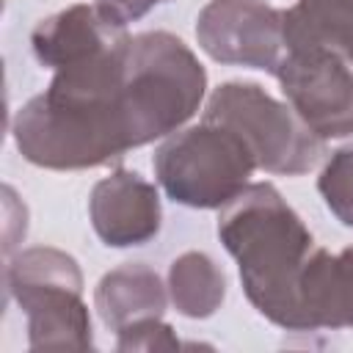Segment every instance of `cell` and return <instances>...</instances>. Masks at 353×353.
<instances>
[{
    "label": "cell",
    "mask_w": 353,
    "mask_h": 353,
    "mask_svg": "<svg viewBox=\"0 0 353 353\" xmlns=\"http://www.w3.org/2000/svg\"><path fill=\"white\" fill-rule=\"evenodd\" d=\"M119 350H174L179 347V339L174 336V328L165 325L160 317H146L138 323H130L119 331Z\"/></svg>",
    "instance_id": "obj_16"
},
{
    "label": "cell",
    "mask_w": 353,
    "mask_h": 353,
    "mask_svg": "<svg viewBox=\"0 0 353 353\" xmlns=\"http://www.w3.org/2000/svg\"><path fill=\"white\" fill-rule=\"evenodd\" d=\"M199 47L218 63L276 74L284 55V11L259 0H210L196 19Z\"/></svg>",
    "instance_id": "obj_8"
},
{
    "label": "cell",
    "mask_w": 353,
    "mask_h": 353,
    "mask_svg": "<svg viewBox=\"0 0 353 353\" xmlns=\"http://www.w3.org/2000/svg\"><path fill=\"white\" fill-rule=\"evenodd\" d=\"M119 36H124V30H113L94 6L77 3L41 19L30 33V47L44 66L58 72L83 58H91Z\"/></svg>",
    "instance_id": "obj_10"
},
{
    "label": "cell",
    "mask_w": 353,
    "mask_h": 353,
    "mask_svg": "<svg viewBox=\"0 0 353 353\" xmlns=\"http://www.w3.org/2000/svg\"><path fill=\"white\" fill-rule=\"evenodd\" d=\"M317 190L339 223L353 229V143L336 149L320 171Z\"/></svg>",
    "instance_id": "obj_15"
},
{
    "label": "cell",
    "mask_w": 353,
    "mask_h": 353,
    "mask_svg": "<svg viewBox=\"0 0 353 353\" xmlns=\"http://www.w3.org/2000/svg\"><path fill=\"white\" fill-rule=\"evenodd\" d=\"M204 119L232 127L251 146L256 168L270 174L298 176L323 157V138L301 121L292 105L273 99L256 83L232 80L218 85L207 99Z\"/></svg>",
    "instance_id": "obj_6"
},
{
    "label": "cell",
    "mask_w": 353,
    "mask_h": 353,
    "mask_svg": "<svg viewBox=\"0 0 353 353\" xmlns=\"http://www.w3.org/2000/svg\"><path fill=\"white\" fill-rule=\"evenodd\" d=\"M88 215L97 237L110 248L143 245L160 232V196L141 174L116 168L99 179L88 199Z\"/></svg>",
    "instance_id": "obj_9"
},
{
    "label": "cell",
    "mask_w": 353,
    "mask_h": 353,
    "mask_svg": "<svg viewBox=\"0 0 353 353\" xmlns=\"http://www.w3.org/2000/svg\"><path fill=\"white\" fill-rule=\"evenodd\" d=\"M127 91L143 146L168 138L199 110L207 72L182 39L149 30L127 36Z\"/></svg>",
    "instance_id": "obj_4"
},
{
    "label": "cell",
    "mask_w": 353,
    "mask_h": 353,
    "mask_svg": "<svg viewBox=\"0 0 353 353\" xmlns=\"http://www.w3.org/2000/svg\"><path fill=\"white\" fill-rule=\"evenodd\" d=\"M6 290L28 317L30 350H91V314L83 273L66 251L36 245L6 265Z\"/></svg>",
    "instance_id": "obj_3"
},
{
    "label": "cell",
    "mask_w": 353,
    "mask_h": 353,
    "mask_svg": "<svg viewBox=\"0 0 353 353\" xmlns=\"http://www.w3.org/2000/svg\"><path fill=\"white\" fill-rule=\"evenodd\" d=\"M218 237L237 259L254 309L287 331H306L301 281L317 245L281 193L270 182L245 185L221 207Z\"/></svg>",
    "instance_id": "obj_2"
},
{
    "label": "cell",
    "mask_w": 353,
    "mask_h": 353,
    "mask_svg": "<svg viewBox=\"0 0 353 353\" xmlns=\"http://www.w3.org/2000/svg\"><path fill=\"white\" fill-rule=\"evenodd\" d=\"M256 168L251 146L226 124L201 121L171 132L154 152L160 188L176 204L215 210L229 204Z\"/></svg>",
    "instance_id": "obj_5"
},
{
    "label": "cell",
    "mask_w": 353,
    "mask_h": 353,
    "mask_svg": "<svg viewBox=\"0 0 353 353\" xmlns=\"http://www.w3.org/2000/svg\"><path fill=\"white\" fill-rule=\"evenodd\" d=\"M309 298L320 328L353 325V248L339 254L323 251L317 256Z\"/></svg>",
    "instance_id": "obj_14"
},
{
    "label": "cell",
    "mask_w": 353,
    "mask_h": 353,
    "mask_svg": "<svg viewBox=\"0 0 353 353\" xmlns=\"http://www.w3.org/2000/svg\"><path fill=\"white\" fill-rule=\"evenodd\" d=\"M165 303L168 295L160 276L141 262H130L105 273L94 290V306L102 323L116 334L130 323L163 317Z\"/></svg>",
    "instance_id": "obj_11"
},
{
    "label": "cell",
    "mask_w": 353,
    "mask_h": 353,
    "mask_svg": "<svg viewBox=\"0 0 353 353\" xmlns=\"http://www.w3.org/2000/svg\"><path fill=\"white\" fill-rule=\"evenodd\" d=\"M157 3L163 0H94L91 6L113 30H124L130 22H138L141 17H146Z\"/></svg>",
    "instance_id": "obj_17"
},
{
    "label": "cell",
    "mask_w": 353,
    "mask_h": 353,
    "mask_svg": "<svg viewBox=\"0 0 353 353\" xmlns=\"http://www.w3.org/2000/svg\"><path fill=\"white\" fill-rule=\"evenodd\" d=\"M287 50L320 47L353 66V0H298L284 11Z\"/></svg>",
    "instance_id": "obj_12"
},
{
    "label": "cell",
    "mask_w": 353,
    "mask_h": 353,
    "mask_svg": "<svg viewBox=\"0 0 353 353\" xmlns=\"http://www.w3.org/2000/svg\"><path fill=\"white\" fill-rule=\"evenodd\" d=\"M276 77L292 110L317 138L353 135V66L342 55L320 47L287 50Z\"/></svg>",
    "instance_id": "obj_7"
},
{
    "label": "cell",
    "mask_w": 353,
    "mask_h": 353,
    "mask_svg": "<svg viewBox=\"0 0 353 353\" xmlns=\"http://www.w3.org/2000/svg\"><path fill=\"white\" fill-rule=\"evenodd\" d=\"M168 295L179 314L204 320L221 309L226 295L223 270L201 251H185L168 268Z\"/></svg>",
    "instance_id": "obj_13"
},
{
    "label": "cell",
    "mask_w": 353,
    "mask_h": 353,
    "mask_svg": "<svg viewBox=\"0 0 353 353\" xmlns=\"http://www.w3.org/2000/svg\"><path fill=\"white\" fill-rule=\"evenodd\" d=\"M14 141L25 160L55 171L97 168L141 146L127 94V33L58 69L47 91L19 108Z\"/></svg>",
    "instance_id": "obj_1"
}]
</instances>
